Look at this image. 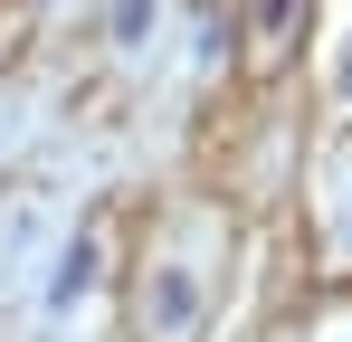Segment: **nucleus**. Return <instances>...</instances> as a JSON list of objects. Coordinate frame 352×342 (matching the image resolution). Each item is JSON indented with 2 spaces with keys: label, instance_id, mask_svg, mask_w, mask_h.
Wrapping results in <instances>:
<instances>
[{
  "label": "nucleus",
  "instance_id": "nucleus-2",
  "mask_svg": "<svg viewBox=\"0 0 352 342\" xmlns=\"http://www.w3.org/2000/svg\"><path fill=\"white\" fill-rule=\"evenodd\" d=\"M143 19H153V0H115V29H124V38H143Z\"/></svg>",
  "mask_w": 352,
  "mask_h": 342
},
{
  "label": "nucleus",
  "instance_id": "nucleus-3",
  "mask_svg": "<svg viewBox=\"0 0 352 342\" xmlns=\"http://www.w3.org/2000/svg\"><path fill=\"white\" fill-rule=\"evenodd\" d=\"M286 10H295V0H257V19H267V29H286Z\"/></svg>",
  "mask_w": 352,
  "mask_h": 342
},
{
  "label": "nucleus",
  "instance_id": "nucleus-1",
  "mask_svg": "<svg viewBox=\"0 0 352 342\" xmlns=\"http://www.w3.org/2000/svg\"><path fill=\"white\" fill-rule=\"evenodd\" d=\"M86 285H96V247L76 238V247H67V257H58V285H48V304H76Z\"/></svg>",
  "mask_w": 352,
  "mask_h": 342
}]
</instances>
